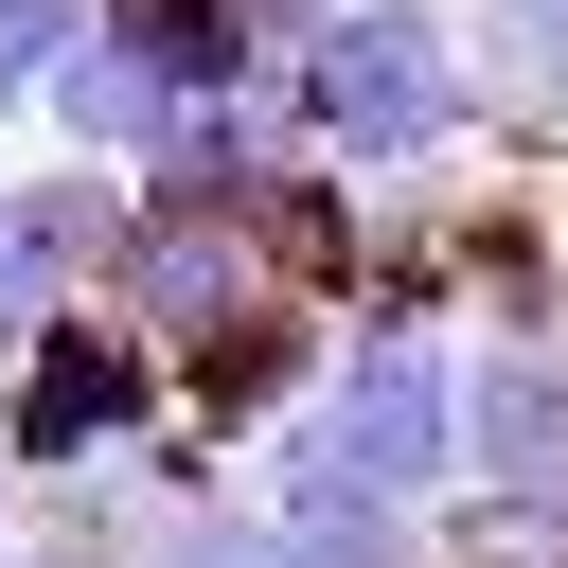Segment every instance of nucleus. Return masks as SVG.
Returning <instances> with one entry per match:
<instances>
[{
    "label": "nucleus",
    "instance_id": "obj_1",
    "mask_svg": "<svg viewBox=\"0 0 568 568\" xmlns=\"http://www.w3.org/2000/svg\"><path fill=\"white\" fill-rule=\"evenodd\" d=\"M479 124H497V106H479V36H462L444 0H337V18L302 36V142H320L337 178L426 195Z\"/></svg>",
    "mask_w": 568,
    "mask_h": 568
},
{
    "label": "nucleus",
    "instance_id": "obj_2",
    "mask_svg": "<svg viewBox=\"0 0 568 568\" xmlns=\"http://www.w3.org/2000/svg\"><path fill=\"white\" fill-rule=\"evenodd\" d=\"M284 444H302V462H337V479L444 497V479H462V337H444L426 302H355V320H337V355H320V390L284 408Z\"/></svg>",
    "mask_w": 568,
    "mask_h": 568
},
{
    "label": "nucleus",
    "instance_id": "obj_3",
    "mask_svg": "<svg viewBox=\"0 0 568 568\" xmlns=\"http://www.w3.org/2000/svg\"><path fill=\"white\" fill-rule=\"evenodd\" d=\"M178 426V355L124 320V302H53L18 355H0V479H71L106 444Z\"/></svg>",
    "mask_w": 568,
    "mask_h": 568
},
{
    "label": "nucleus",
    "instance_id": "obj_4",
    "mask_svg": "<svg viewBox=\"0 0 568 568\" xmlns=\"http://www.w3.org/2000/svg\"><path fill=\"white\" fill-rule=\"evenodd\" d=\"M106 302H124L160 355H195V337H231L248 302H284V248H266V213H248V195H142V231H124Z\"/></svg>",
    "mask_w": 568,
    "mask_h": 568
},
{
    "label": "nucleus",
    "instance_id": "obj_5",
    "mask_svg": "<svg viewBox=\"0 0 568 568\" xmlns=\"http://www.w3.org/2000/svg\"><path fill=\"white\" fill-rule=\"evenodd\" d=\"M124 231H142V178L124 160H36V178H0V355L53 320V302H106V266H124Z\"/></svg>",
    "mask_w": 568,
    "mask_h": 568
},
{
    "label": "nucleus",
    "instance_id": "obj_6",
    "mask_svg": "<svg viewBox=\"0 0 568 568\" xmlns=\"http://www.w3.org/2000/svg\"><path fill=\"white\" fill-rule=\"evenodd\" d=\"M462 479L568 497V337H550V320H497V337L462 355Z\"/></svg>",
    "mask_w": 568,
    "mask_h": 568
},
{
    "label": "nucleus",
    "instance_id": "obj_7",
    "mask_svg": "<svg viewBox=\"0 0 568 568\" xmlns=\"http://www.w3.org/2000/svg\"><path fill=\"white\" fill-rule=\"evenodd\" d=\"M160 106H178V71H142V53L106 36V18H89V36H71L53 71H36V124H53L71 160H142V142H160Z\"/></svg>",
    "mask_w": 568,
    "mask_h": 568
},
{
    "label": "nucleus",
    "instance_id": "obj_8",
    "mask_svg": "<svg viewBox=\"0 0 568 568\" xmlns=\"http://www.w3.org/2000/svg\"><path fill=\"white\" fill-rule=\"evenodd\" d=\"M462 36H479V106L515 142H568V0H479Z\"/></svg>",
    "mask_w": 568,
    "mask_h": 568
},
{
    "label": "nucleus",
    "instance_id": "obj_9",
    "mask_svg": "<svg viewBox=\"0 0 568 568\" xmlns=\"http://www.w3.org/2000/svg\"><path fill=\"white\" fill-rule=\"evenodd\" d=\"M124 568H284V515L231 497V479H195V497H160V515L124 532Z\"/></svg>",
    "mask_w": 568,
    "mask_h": 568
},
{
    "label": "nucleus",
    "instance_id": "obj_10",
    "mask_svg": "<svg viewBox=\"0 0 568 568\" xmlns=\"http://www.w3.org/2000/svg\"><path fill=\"white\" fill-rule=\"evenodd\" d=\"M89 36V0H0V124H36V71Z\"/></svg>",
    "mask_w": 568,
    "mask_h": 568
},
{
    "label": "nucleus",
    "instance_id": "obj_11",
    "mask_svg": "<svg viewBox=\"0 0 568 568\" xmlns=\"http://www.w3.org/2000/svg\"><path fill=\"white\" fill-rule=\"evenodd\" d=\"M0 568H124V532H53V515H18V550Z\"/></svg>",
    "mask_w": 568,
    "mask_h": 568
},
{
    "label": "nucleus",
    "instance_id": "obj_12",
    "mask_svg": "<svg viewBox=\"0 0 568 568\" xmlns=\"http://www.w3.org/2000/svg\"><path fill=\"white\" fill-rule=\"evenodd\" d=\"M320 18H337V0H248V36H266V53H302Z\"/></svg>",
    "mask_w": 568,
    "mask_h": 568
},
{
    "label": "nucleus",
    "instance_id": "obj_13",
    "mask_svg": "<svg viewBox=\"0 0 568 568\" xmlns=\"http://www.w3.org/2000/svg\"><path fill=\"white\" fill-rule=\"evenodd\" d=\"M0 550H18V497H0Z\"/></svg>",
    "mask_w": 568,
    "mask_h": 568
}]
</instances>
